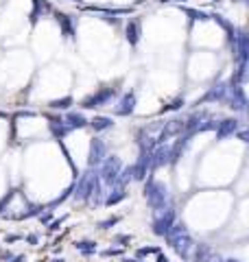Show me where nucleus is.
I'll return each instance as SVG.
<instances>
[{
    "mask_svg": "<svg viewBox=\"0 0 249 262\" xmlns=\"http://www.w3.org/2000/svg\"><path fill=\"white\" fill-rule=\"evenodd\" d=\"M92 127L96 131H103V129H109L112 127V118H105V116H96L92 120Z\"/></svg>",
    "mask_w": 249,
    "mask_h": 262,
    "instance_id": "0eeeda50",
    "label": "nucleus"
},
{
    "mask_svg": "<svg viewBox=\"0 0 249 262\" xmlns=\"http://www.w3.org/2000/svg\"><path fill=\"white\" fill-rule=\"evenodd\" d=\"M57 20H59V24L64 26V35H66V37H73V22L68 20V15L57 13Z\"/></svg>",
    "mask_w": 249,
    "mask_h": 262,
    "instance_id": "6e6552de",
    "label": "nucleus"
},
{
    "mask_svg": "<svg viewBox=\"0 0 249 262\" xmlns=\"http://www.w3.org/2000/svg\"><path fill=\"white\" fill-rule=\"evenodd\" d=\"M127 40H129L131 44L138 42V24L136 22H129V26H127Z\"/></svg>",
    "mask_w": 249,
    "mask_h": 262,
    "instance_id": "1a4fd4ad",
    "label": "nucleus"
},
{
    "mask_svg": "<svg viewBox=\"0 0 249 262\" xmlns=\"http://www.w3.org/2000/svg\"><path fill=\"white\" fill-rule=\"evenodd\" d=\"M112 94H114V90H101L98 94H94V96H90V98H85V101H83L81 105H83V107H98V105H103V103H107Z\"/></svg>",
    "mask_w": 249,
    "mask_h": 262,
    "instance_id": "f03ea898",
    "label": "nucleus"
},
{
    "mask_svg": "<svg viewBox=\"0 0 249 262\" xmlns=\"http://www.w3.org/2000/svg\"><path fill=\"white\" fill-rule=\"evenodd\" d=\"M118 171H120V162L116 160V157H109V160H105L101 173H103V179L107 184H114L116 177H118Z\"/></svg>",
    "mask_w": 249,
    "mask_h": 262,
    "instance_id": "f257e3e1",
    "label": "nucleus"
},
{
    "mask_svg": "<svg viewBox=\"0 0 249 262\" xmlns=\"http://www.w3.org/2000/svg\"><path fill=\"white\" fill-rule=\"evenodd\" d=\"M22 260H24V256H18V258H13L11 262H22Z\"/></svg>",
    "mask_w": 249,
    "mask_h": 262,
    "instance_id": "f8f14e48",
    "label": "nucleus"
},
{
    "mask_svg": "<svg viewBox=\"0 0 249 262\" xmlns=\"http://www.w3.org/2000/svg\"><path fill=\"white\" fill-rule=\"evenodd\" d=\"M103 157H105V144L101 140H94L90 149V164H98Z\"/></svg>",
    "mask_w": 249,
    "mask_h": 262,
    "instance_id": "7ed1b4c3",
    "label": "nucleus"
},
{
    "mask_svg": "<svg viewBox=\"0 0 249 262\" xmlns=\"http://www.w3.org/2000/svg\"><path fill=\"white\" fill-rule=\"evenodd\" d=\"M68 105H73V98H62V101H53L51 103V107H57V109H64Z\"/></svg>",
    "mask_w": 249,
    "mask_h": 262,
    "instance_id": "9d476101",
    "label": "nucleus"
},
{
    "mask_svg": "<svg viewBox=\"0 0 249 262\" xmlns=\"http://www.w3.org/2000/svg\"><path fill=\"white\" fill-rule=\"evenodd\" d=\"M131 109H134V96L127 94L123 101H120V105L116 107V114H129Z\"/></svg>",
    "mask_w": 249,
    "mask_h": 262,
    "instance_id": "423d86ee",
    "label": "nucleus"
},
{
    "mask_svg": "<svg viewBox=\"0 0 249 262\" xmlns=\"http://www.w3.org/2000/svg\"><path fill=\"white\" fill-rule=\"evenodd\" d=\"M42 11H51V7H48L44 0H33V11H31V22H37L40 20V13Z\"/></svg>",
    "mask_w": 249,
    "mask_h": 262,
    "instance_id": "20e7f679",
    "label": "nucleus"
},
{
    "mask_svg": "<svg viewBox=\"0 0 249 262\" xmlns=\"http://www.w3.org/2000/svg\"><path fill=\"white\" fill-rule=\"evenodd\" d=\"M87 120L81 116V114H68V118H66V125H68V129H75V127H85Z\"/></svg>",
    "mask_w": 249,
    "mask_h": 262,
    "instance_id": "39448f33",
    "label": "nucleus"
},
{
    "mask_svg": "<svg viewBox=\"0 0 249 262\" xmlns=\"http://www.w3.org/2000/svg\"><path fill=\"white\" fill-rule=\"evenodd\" d=\"M77 247H79L81 251H94V245L92 243H79Z\"/></svg>",
    "mask_w": 249,
    "mask_h": 262,
    "instance_id": "9b49d317",
    "label": "nucleus"
}]
</instances>
